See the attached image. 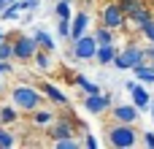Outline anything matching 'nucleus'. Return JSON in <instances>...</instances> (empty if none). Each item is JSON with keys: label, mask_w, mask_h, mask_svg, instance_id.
Returning <instances> with one entry per match:
<instances>
[{"label": "nucleus", "mask_w": 154, "mask_h": 149, "mask_svg": "<svg viewBox=\"0 0 154 149\" xmlns=\"http://www.w3.org/2000/svg\"><path fill=\"white\" fill-rule=\"evenodd\" d=\"M43 100V92H38L35 87H27V84H19L11 90V103L19 109V111H35Z\"/></svg>", "instance_id": "f257e3e1"}, {"label": "nucleus", "mask_w": 154, "mask_h": 149, "mask_svg": "<svg viewBox=\"0 0 154 149\" xmlns=\"http://www.w3.org/2000/svg\"><path fill=\"white\" fill-rule=\"evenodd\" d=\"M138 133H135V125H125V122H116L111 130H108V144L116 149H133L138 144Z\"/></svg>", "instance_id": "f03ea898"}, {"label": "nucleus", "mask_w": 154, "mask_h": 149, "mask_svg": "<svg viewBox=\"0 0 154 149\" xmlns=\"http://www.w3.org/2000/svg\"><path fill=\"white\" fill-rule=\"evenodd\" d=\"M138 62H146V52L138 49V46H127V49L116 52V57H114V65H116L119 71H130V68L138 65Z\"/></svg>", "instance_id": "7ed1b4c3"}, {"label": "nucleus", "mask_w": 154, "mask_h": 149, "mask_svg": "<svg viewBox=\"0 0 154 149\" xmlns=\"http://www.w3.org/2000/svg\"><path fill=\"white\" fill-rule=\"evenodd\" d=\"M70 52H73L76 60H92L95 52H97V41H95V35L84 33L81 38H76V41L70 43Z\"/></svg>", "instance_id": "20e7f679"}, {"label": "nucleus", "mask_w": 154, "mask_h": 149, "mask_svg": "<svg viewBox=\"0 0 154 149\" xmlns=\"http://www.w3.org/2000/svg\"><path fill=\"white\" fill-rule=\"evenodd\" d=\"M35 52H38V43H35L32 35H16V38H14V57H16V60L30 62V60L35 57Z\"/></svg>", "instance_id": "39448f33"}, {"label": "nucleus", "mask_w": 154, "mask_h": 149, "mask_svg": "<svg viewBox=\"0 0 154 149\" xmlns=\"http://www.w3.org/2000/svg\"><path fill=\"white\" fill-rule=\"evenodd\" d=\"M125 11H122V5L119 3H108L106 8H103V24L106 27H111V30H122L125 27Z\"/></svg>", "instance_id": "423d86ee"}, {"label": "nucleus", "mask_w": 154, "mask_h": 149, "mask_svg": "<svg viewBox=\"0 0 154 149\" xmlns=\"http://www.w3.org/2000/svg\"><path fill=\"white\" fill-rule=\"evenodd\" d=\"M114 119H116V122H125V125H138L141 109H138L135 103H116V106H114Z\"/></svg>", "instance_id": "0eeeda50"}, {"label": "nucleus", "mask_w": 154, "mask_h": 149, "mask_svg": "<svg viewBox=\"0 0 154 149\" xmlns=\"http://www.w3.org/2000/svg\"><path fill=\"white\" fill-rule=\"evenodd\" d=\"M84 109H87L89 114H103V111L111 109V95H106V92L87 95V98H84Z\"/></svg>", "instance_id": "6e6552de"}, {"label": "nucleus", "mask_w": 154, "mask_h": 149, "mask_svg": "<svg viewBox=\"0 0 154 149\" xmlns=\"http://www.w3.org/2000/svg\"><path fill=\"white\" fill-rule=\"evenodd\" d=\"M125 87H127V92L133 95V103H135L141 111H146V109H149V103H152V95H149L141 84H135V81H127Z\"/></svg>", "instance_id": "1a4fd4ad"}, {"label": "nucleus", "mask_w": 154, "mask_h": 149, "mask_svg": "<svg viewBox=\"0 0 154 149\" xmlns=\"http://www.w3.org/2000/svg\"><path fill=\"white\" fill-rule=\"evenodd\" d=\"M154 19V14H152V8H146V5H141L138 11H133V14H127V19H125V24L127 27H135V30H141L146 22H152Z\"/></svg>", "instance_id": "9d476101"}, {"label": "nucleus", "mask_w": 154, "mask_h": 149, "mask_svg": "<svg viewBox=\"0 0 154 149\" xmlns=\"http://www.w3.org/2000/svg\"><path fill=\"white\" fill-rule=\"evenodd\" d=\"M87 30H89V14H87V11H79V14L73 16V22H70V41L81 38Z\"/></svg>", "instance_id": "9b49d317"}, {"label": "nucleus", "mask_w": 154, "mask_h": 149, "mask_svg": "<svg viewBox=\"0 0 154 149\" xmlns=\"http://www.w3.org/2000/svg\"><path fill=\"white\" fill-rule=\"evenodd\" d=\"M49 136H51L54 141L73 136V122H70V119H54V122L49 125Z\"/></svg>", "instance_id": "f8f14e48"}, {"label": "nucleus", "mask_w": 154, "mask_h": 149, "mask_svg": "<svg viewBox=\"0 0 154 149\" xmlns=\"http://www.w3.org/2000/svg\"><path fill=\"white\" fill-rule=\"evenodd\" d=\"M41 92H43V98H49V100H51V103H57V106H68V103H70V100H68V95H65L62 90H57L54 84H49V81L41 87Z\"/></svg>", "instance_id": "ddd939ff"}, {"label": "nucleus", "mask_w": 154, "mask_h": 149, "mask_svg": "<svg viewBox=\"0 0 154 149\" xmlns=\"http://www.w3.org/2000/svg\"><path fill=\"white\" fill-rule=\"evenodd\" d=\"M116 57V46L114 43H97V52H95V60L100 65H111Z\"/></svg>", "instance_id": "4468645a"}, {"label": "nucleus", "mask_w": 154, "mask_h": 149, "mask_svg": "<svg viewBox=\"0 0 154 149\" xmlns=\"http://www.w3.org/2000/svg\"><path fill=\"white\" fill-rule=\"evenodd\" d=\"M130 71L135 73V79H141V81H146V84H154V65L138 62V65H133Z\"/></svg>", "instance_id": "2eb2a0df"}, {"label": "nucleus", "mask_w": 154, "mask_h": 149, "mask_svg": "<svg viewBox=\"0 0 154 149\" xmlns=\"http://www.w3.org/2000/svg\"><path fill=\"white\" fill-rule=\"evenodd\" d=\"M32 38H35L38 49H43V52H54V38H51L49 33H43V30H35V33H32Z\"/></svg>", "instance_id": "dca6fc26"}, {"label": "nucleus", "mask_w": 154, "mask_h": 149, "mask_svg": "<svg viewBox=\"0 0 154 149\" xmlns=\"http://www.w3.org/2000/svg\"><path fill=\"white\" fill-rule=\"evenodd\" d=\"M19 119V109L16 106H3L0 109V125H14Z\"/></svg>", "instance_id": "f3484780"}, {"label": "nucleus", "mask_w": 154, "mask_h": 149, "mask_svg": "<svg viewBox=\"0 0 154 149\" xmlns=\"http://www.w3.org/2000/svg\"><path fill=\"white\" fill-rule=\"evenodd\" d=\"M54 119H57V114H51V111H41V109H35V114H32V122H35L38 128H49Z\"/></svg>", "instance_id": "a211bd4d"}, {"label": "nucleus", "mask_w": 154, "mask_h": 149, "mask_svg": "<svg viewBox=\"0 0 154 149\" xmlns=\"http://www.w3.org/2000/svg\"><path fill=\"white\" fill-rule=\"evenodd\" d=\"M76 84H79V87H81V90H84L87 95H95V92H100V87H97L95 81H89V79H87L84 73H76Z\"/></svg>", "instance_id": "6ab92c4d"}, {"label": "nucleus", "mask_w": 154, "mask_h": 149, "mask_svg": "<svg viewBox=\"0 0 154 149\" xmlns=\"http://www.w3.org/2000/svg\"><path fill=\"white\" fill-rule=\"evenodd\" d=\"M92 35H95V41H97V43H114V30H111V27H106V24H103V27H97Z\"/></svg>", "instance_id": "aec40b11"}, {"label": "nucleus", "mask_w": 154, "mask_h": 149, "mask_svg": "<svg viewBox=\"0 0 154 149\" xmlns=\"http://www.w3.org/2000/svg\"><path fill=\"white\" fill-rule=\"evenodd\" d=\"M32 60H35V65H38L41 71H46V68L51 65V52H43V49H38Z\"/></svg>", "instance_id": "412c9836"}, {"label": "nucleus", "mask_w": 154, "mask_h": 149, "mask_svg": "<svg viewBox=\"0 0 154 149\" xmlns=\"http://www.w3.org/2000/svg\"><path fill=\"white\" fill-rule=\"evenodd\" d=\"M16 144V136L11 133V130H5V125L0 128V149H11Z\"/></svg>", "instance_id": "4be33fe9"}, {"label": "nucleus", "mask_w": 154, "mask_h": 149, "mask_svg": "<svg viewBox=\"0 0 154 149\" xmlns=\"http://www.w3.org/2000/svg\"><path fill=\"white\" fill-rule=\"evenodd\" d=\"M11 57H14V41L3 35V41H0V60H11Z\"/></svg>", "instance_id": "5701e85b"}, {"label": "nucleus", "mask_w": 154, "mask_h": 149, "mask_svg": "<svg viewBox=\"0 0 154 149\" xmlns=\"http://www.w3.org/2000/svg\"><path fill=\"white\" fill-rule=\"evenodd\" d=\"M0 19H3V22H14V19H19V8H16L14 3H8V5L0 11Z\"/></svg>", "instance_id": "b1692460"}, {"label": "nucleus", "mask_w": 154, "mask_h": 149, "mask_svg": "<svg viewBox=\"0 0 154 149\" xmlns=\"http://www.w3.org/2000/svg\"><path fill=\"white\" fill-rule=\"evenodd\" d=\"M54 14H57V19H70V0H60Z\"/></svg>", "instance_id": "393cba45"}, {"label": "nucleus", "mask_w": 154, "mask_h": 149, "mask_svg": "<svg viewBox=\"0 0 154 149\" xmlns=\"http://www.w3.org/2000/svg\"><path fill=\"white\" fill-rule=\"evenodd\" d=\"M119 5H122V11H125V16L127 14H133V11H138L141 5H143V0H116Z\"/></svg>", "instance_id": "a878e982"}, {"label": "nucleus", "mask_w": 154, "mask_h": 149, "mask_svg": "<svg viewBox=\"0 0 154 149\" xmlns=\"http://www.w3.org/2000/svg\"><path fill=\"white\" fill-rule=\"evenodd\" d=\"M14 5H16L19 11H30V14H32V11H35V8L41 5V0H16Z\"/></svg>", "instance_id": "bb28decb"}, {"label": "nucleus", "mask_w": 154, "mask_h": 149, "mask_svg": "<svg viewBox=\"0 0 154 149\" xmlns=\"http://www.w3.org/2000/svg\"><path fill=\"white\" fill-rule=\"evenodd\" d=\"M54 147H57V149H79V144L73 141V136H68V138H57Z\"/></svg>", "instance_id": "cd10ccee"}, {"label": "nucleus", "mask_w": 154, "mask_h": 149, "mask_svg": "<svg viewBox=\"0 0 154 149\" xmlns=\"http://www.w3.org/2000/svg\"><path fill=\"white\" fill-rule=\"evenodd\" d=\"M57 33H60L62 38H70V19H60V22H57Z\"/></svg>", "instance_id": "c85d7f7f"}, {"label": "nucleus", "mask_w": 154, "mask_h": 149, "mask_svg": "<svg viewBox=\"0 0 154 149\" xmlns=\"http://www.w3.org/2000/svg\"><path fill=\"white\" fill-rule=\"evenodd\" d=\"M141 33H143V35H146V38L154 43V19H152V22H146V24L141 27Z\"/></svg>", "instance_id": "c756f323"}, {"label": "nucleus", "mask_w": 154, "mask_h": 149, "mask_svg": "<svg viewBox=\"0 0 154 149\" xmlns=\"http://www.w3.org/2000/svg\"><path fill=\"white\" fill-rule=\"evenodd\" d=\"M8 73H14L11 60H0V76H8Z\"/></svg>", "instance_id": "7c9ffc66"}, {"label": "nucleus", "mask_w": 154, "mask_h": 149, "mask_svg": "<svg viewBox=\"0 0 154 149\" xmlns=\"http://www.w3.org/2000/svg\"><path fill=\"white\" fill-rule=\"evenodd\" d=\"M141 138H143V147H149V149H154V133H152V130H149V133H143V136H141Z\"/></svg>", "instance_id": "2f4dec72"}, {"label": "nucleus", "mask_w": 154, "mask_h": 149, "mask_svg": "<svg viewBox=\"0 0 154 149\" xmlns=\"http://www.w3.org/2000/svg\"><path fill=\"white\" fill-rule=\"evenodd\" d=\"M84 147H87V149H97V138H95V136H87Z\"/></svg>", "instance_id": "473e14b6"}, {"label": "nucleus", "mask_w": 154, "mask_h": 149, "mask_svg": "<svg viewBox=\"0 0 154 149\" xmlns=\"http://www.w3.org/2000/svg\"><path fill=\"white\" fill-rule=\"evenodd\" d=\"M146 60H154V43H152V49L146 52Z\"/></svg>", "instance_id": "72a5a7b5"}, {"label": "nucleus", "mask_w": 154, "mask_h": 149, "mask_svg": "<svg viewBox=\"0 0 154 149\" xmlns=\"http://www.w3.org/2000/svg\"><path fill=\"white\" fill-rule=\"evenodd\" d=\"M149 111H152V122H154V100L149 103Z\"/></svg>", "instance_id": "f704fd0d"}, {"label": "nucleus", "mask_w": 154, "mask_h": 149, "mask_svg": "<svg viewBox=\"0 0 154 149\" xmlns=\"http://www.w3.org/2000/svg\"><path fill=\"white\" fill-rule=\"evenodd\" d=\"M5 5H8V0H0V11H3V8H5Z\"/></svg>", "instance_id": "c9c22d12"}, {"label": "nucleus", "mask_w": 154, "mask_h": 149, "mask_svg": "<svg viewBox=\"0 0 154 149\" xmlns=\"http://www.w3.org/2000/svg\"><path fill=\"white\" fill-rule=\"evenodd\" d=\"M3 35H5V30H3V27H0V41H3Z\"/></svg>", "instance_id": "e433bc0d"}, {"label": "nucleus", "mask_w": 154, "mask_h": 149, "mask_svg": "<svg viewBox=\"0 0 154 149\" xmlns=\"http://www.w3.org/2000/svg\"><path fill=\"white\" fill-rule=\"evenodd\" d=\"M8 3H16V0H8Z\"/></svg>", "instance_id": "4c0bfd02"}, {"label": "nucleus", "mask_w": 154, "mask_h": 149, "mask_svg": "<svg viewBox=\"0 0 154 149\" xmlns=\"http://www.w3.org/2000/svg\"><path fill=\"white\" fill-rule=\"evenodd\" d=\"M0 92H3V84H0Z\"/></svg>", "instance_id": "58836bf2"}, {"label": "nucleus", "mask_w": 154, "mask_h": 149, "mask_svg": "<svg viewBox=\"0 0 154 149\" xmlns=\"http://www.w3.org/2000/svg\"><path fill=\"white\" fill-rule=\"evenodd\" d=\"M152 65H154V60H152Z\"/></svg>", "instance_id": "ea45409f"}, {"label": "nucleus", "mask_w": 154, "mask_h": 149, "mask_svg": "<svg viewBox=\"0 0 154 149\" xmlns=\"http://www.w3.org/2000/svg\"><path fill=\"white\" fill-rule=\"evenodd\" d=\"M152 5H154V0H152Z\"/></svg>", "instance_id": "a19ab883"}]
</instances>
